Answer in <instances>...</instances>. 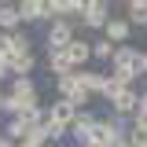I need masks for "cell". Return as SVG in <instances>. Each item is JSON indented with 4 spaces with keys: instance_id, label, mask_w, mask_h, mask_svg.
Listing matches in <instances>:
<instances>
[{
    "instance_id": "obj_6",
    "label": "cell",
    "mask_w": 147,
    "mask_h": 147,
    "mask_svg": "<svg viewBox=\"0 0 147 147\" xmlns=\"http://www.w3.org/2000/svg\"><path fill=\"white\" fill-rule=\"evenodd\" d=\"M136 99H140V92H136V88H118V92L107 99V103H110V114L132 121V114H136Z\"/></svg>"
},
{
    "instance_id": "obj_9",
    "label": "cell",
    "mask_w": 147,
    "mask_h": 147,
    "mask_svg": "<svg viewBox=\"0 0 147 147\" xmlns=\"http://www.w3.org/2000/svg\"><path fill=\"white\" fill-rule=\"evenodd\" d=\"M44 114H48V121H55V125H74V118H77V107H74L70 99H59L55 96V103L52 107H44Z\"/></svg>"
},
{
    "instance_id": "obj_25",
    "label": "cell",
    "mask_w": 147,
    "mask_h": 147,
    "mask_svg": "<svg viewBox=\"0 0 147 147\" xmlns=\"http://www.w3.org/2000/svg\"><path fill=\"white\" fill-rule=\"evenodd\" d=\"M0 114H4V88H0Z\"/></svg>"
},
{
    "instance_id": "obj_2",
    "label": "cell",
    "mask_w": 147,
    "mask_h": 147,
    "mask_svg": "<svg viewBox=\"0 0 147 147\" xmlns=\"http://www.w3.org/2000/svg\"><path fill=\"white\" fill-rule=\"evenodd\" d=\"M110 15H114V11H110L107 0H85V11H81V22H77V26H85L92 33H96V30L103 33V26H107Z\"/></svg>"
},
{
    "instance_id": "obj_13",
    "label": "cell",
    "mask_w": 147,
    "mask_h": 147,
    "mask_svg": "<svg viewBox=\"0 0 147 147\" xmlns=\"http://www.w3.org/2000/svg\"><path fill=\"white\" fill-rule=\"evenodd\" d=\"M15 30H22L18 7L15 4H0V33H15Z\"/></svg>"
},
{
    "instance_id": "obj_21",
    "label": "cell",
    "mask_w": 147,
    "mask_h": 147,
    "mask_svg": "<svg viewBox=\"0 0 147 147\" xmlns=\"http://www.w3.org/2000/svg\"><path fill=\"white\" fill-rule=\"evenodd\" d=\"M136 70H140V77L147 74V52H140V63H136Z\"/></svg>"
},
{
    "instance_id": "obj_3",
    "label": "cell",
    "mask_w": 147,
    "mask_h": 147,
    "mask_svg": "<svg viewBox=\"0 0 147 147\" xmlns=\"http://www.w3.org/2000/svg\"><path fill=\"white\" fill-rule=\"evenodd\" d=\"M74 37H77V26L63 22V18L48 22V33H44V40H48V52H66V44H70Z\"/></svg>"
},
{
    "instance_id": "obj_26",
    "label": "cell",
    "mask_w": 147,
    "mask_h": 147,
    "mask_svg": "<svg viewBox=\"0 0 147 147\" xmlns=\"http://www.w3.org/2000/svg\"><path fill=\"white\" fill-rule=\"evenodd\" d=\"M44 147H70V144H44Z\"/></svg>"
},
{
    "instance_id": "obj_23",
    "label": "cell",
    "mask_w": 147,
    "mask_h": 147,
    "mask_svg": "<svg viewBox=\"0 0 147 147\" xmlns=\"http://www.w3.org/2000/svg\"><path fill=\"white\" fill-rule=\"evenodd\" d=\"M15 147H37V144H33V140H18Z\"/></svg>"
},
{
    "instance_id": "obj_5",
    "label": "cell",
    "mask_w": 147,
    "mask_h": 147,
    "mask_svg": "<svg viewBox=\"0 0 147 147\" xmlns=\"http://www.w3.org/2000/svg\"><path fill=\"white\" fill-rule=\"evenodd\" d=\"M96 121H99V114H92V110H77V118H74V125H70V140H74L77 147H88Z\"/></svg>"
},
{
    "instance_id": "obj_8",
    "label": "cell",
    "mask_w": 147,
    "mask_h": 147,
    "mask_svg": "<svg viewBox=\"0 0 147 147\" xmlns=\"http://www.w3.org/2000/svg\"><path fill=\"white\" fill-rule=\"evenodd\" d=\"M22 26H33V22H48V0H22L15 4Z\"/></svg>"
},
{
    "instance_id": "obj_18",
    "label": "cell",
    "mask_w": 147,
    "mask_h": 147,
    "mask_svg": "<svg viewBox=\"0 0 147 147\" xmlns=\"http://www.w3.org/2000/svg\"><path fill=\"white\" fill-rule=\"evenodd\" d=\"M33 52V37H30V30H15L11 33V55H26Z\"/></svg>"
},
{
    "instance_id": "obj_14",
    "label": "cell",
    "mask_w": 147,
    "mask_h": 147,
    "mask_svg": "<svg viewBox=\"0 0 147 147\" xmlns=\"http://www.w3.org/2000/svg\"><path fill=\"white\" fill-rule=\"evenodd\" d=\"M125 22L147 30V0H129V4H125Z\"/></svg>"
},
{
    "instance_id": "obj_1",
    "label": "cell",
    "mask_w": 147,
    "mask_h": 147,
    "mask_svg": "<svg viewBox=\"0 0 147 147\" xmlns=\"http://www.w3.org/2000/svg\"><path fill=\"white\" fill-rule=\"evenodd\" d=\"M55 96H59V99H70L77 110H85V103L92 99L88 92H85V85L77 81V70L66 74V77H55Z\"/></svg>"
},
{
    "instance_id": "obj_17",
    "label": "cell",
    "mask_w": 147,
    "mask_h": 147,
    "mask_svg": "<svg viewBox=\"0 0 147 147\" xmlns=\"http://www.w3.org/2000/svg\"><path fill=\"white\" fill-rule=\"evenodd\" d=\"M26 132H30V121L26 118H7V125H4V136L18 144V140H26Z\"/></svg>"
},
{
    "instance_id": "obj_4",
    "label": "cell",
    "mask_w": 147,
    "mask_h": 147,
    "mask_svg": "<svg viewBox=\"0 0 147 147\" xmlns=\"http://www.w3.org/2000/svg\"><path fill=\"white\" fill-rule=\"evenodd\" d=\"M66 63H70V70H85V66H88L92 63V40L88 37H74L70 44H66Z\"/></svg>"
},
{
    "instance_id": "obj_19",
    "label": "cell",
    "mask_w": 147,
    "mask_h": 147,
    "mask_svg": "<svg viewBox=\"0 0 147 147\" xmlns=\"http://www.w3.org/2000/svg\"><path fill=\"white\" fill-rule=\"evenodd\" d=\"M44 66L55 74V77H66V74H74L70 70V63H66V55L63 52H48V59H44Z\"/></svg>"
},
{
    "instance_id": "obj_10",
    "label": "cell",
    "mask_w": 147,
    "mask_h": 147,
    "mask_svg": "<svg viewBox=\"0 0 147 147\" xmlns=\"http://www.w3.org/2000/svg\"><path fill=\"white\" fill-rule=\"evenodd\" d=\"M40 66V59H37V52H26V55H11L7 59V74L11 77H33V70Z\"/></svg>"
},
{
    "instance_id": "obj_22",
    "label": "cell",
    "mask_w": 147,
    "mask_h": 147,
    "mask_svg": "<svg viewBox=\"0 0 147 147\" xmlns=\"http://www.w3.org/2000/svg\"><path fill=\"white\" fill-rule=\"evenodd\" d=\"M0 77H7V59L0 55Z\"/></svg>"
},
{
    "instance_id": "obj_16",
    "label": "cell",
    "mask_w": 147,
    "mask_h": 147,
    "mask_svg": "<svg viewBox=\"0 0 147 147\" xmlns=\"http://www.w3.org/2000/svg\"><path fill=\"white\" fill-rule=\"evenodd\" d=\"M110 59H114V44H110L107 37H96L92 40V63H107L110 66Z\"/></svg>"
},
{
    "instance_id": "obj_11",
    "label": "cell",
    "mask_w": 147,
    "mask_h": 147,
    "mask_svg": "<svg viewBox=\"0 0 147 147\" xmlns=\"http://www.w3.org/2000/svg\"><path fill=\"white\" fill-rule=\"evenodd\" d=\"M136 63H140V48L118 44V48H114V59H110V70H136ZM136 74H140V70H136Z\"/></svg>"
},
{
    "instance_id": "obj_24",
    "label": "cell",
    "mask_w": 147,
    "mask_h": 147,
    "mask_svg": "<svg viewBox=\"0 0 147 147\" xmlns=\"http://www.w3.org/2000/svg\"><path fill=\"white\" fill-rule=\"evenodd\" d=\"M110 147H132V144H129V140H118V144H110Z\"/></svg>"
},
{
    "instance_id": "obj_12",
    "label": "cell",
    "mask_w": 147,
    "mask_h": 147,
    "mask_svg": "<svg viewBox=\"0 0 147 147\" xmlns=\"http://www.w3.org/2000/svg\"><path fill=\"white\" fill-rule=\"evenodd\" d=\"M77 81H81V85H85V92H88L92 99H96V96H99V92H103V81H107V74H99L96 70V66H85V70H77Z\"/></svg>"
},
{
    "instance_id": "obj_20",
    "label": "cell",
    "mask_w": 147,
    "mask_h": 147,
    "mask_svg": "<svg viewBox=\"0 0 147 147\" xmlns=\"http://www.w3.org/2000/svg\"><path fill=\"white\" fill-rule=\"evenodd\" d=\"M132 118H147V88L140 92V99H136V114Z\"/></svg>"
},
{
    "instance_id": "obj_7",
    "label": "cell",
    "mask_w": 147,
    "mask_h": 147,
    "mask_svg": "<svg viewBox=\"0 0 147 147\" xmlns=\"http://www.w3.org/2000/svg\"><path fill=\"white\" fill-rule=\"evenodd\" d=\"M103 37H107L114 48H118V44H129V37H132V26L125 22V15H110V18H107V26H103Z\"/></svg>"
},
{
    "instance_id": "obj_15",
    "label": "cell",
    "mask_w": 147,
    "mask_h": 147,
    "mask_svg": "<svg viewBox=\"0 0 147 147\" xmlns=\"http://www.w3.org/2000/svg\"><path fill=\"white\" fill-rule=\"evenodd\" d=\"M132 147H147V118H132L129 121V136H125Z\"/></svg>"
}]
</instances>
